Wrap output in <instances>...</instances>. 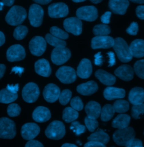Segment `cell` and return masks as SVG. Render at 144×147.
<instances>
[{"label": "cell", "mask_w": 144, "mask_h": 147, "mask_svg": "<svg viewBox=\"0 0 144 147\" xmlns=\"http://www.w3.org/2000/svg\"><path fill=\"white\" fill-rule=\"evenodd\" d=\"M92 72V66L89 59L83 58L79 63L77 70V75L82 79L89 78Z\"/></svg>", "instance_id": "d6986e66"}, {"label": "cell", "mask_w": 144, "mask_h": 147, "mask_svg": "<svg viewBox=\"0 0 144 147\" xmlns=\"http://www.w3.org/2000/svg\"><path fill=\"white\" fill-rule=\"evenodd\" d=\"M39 94L40 91L38 86L33 82L27 83L22 90L23 98L28 103L36 102Z\"/></svg>", "instance_id": "8992f818"}, {"label": "cell", "mask_w": 144, "mask_h": 147, "mask_svg": "<svg viewBox=\"0 0 144 147\" xmlns=\"http://www.w3.org/2000/svg\"><path fill=\"white\" fill-rule=\"evenodd\" d=\"M109 58V66L111 67L113 66L114 65H115V55L113 52H109L108 53Z\"/></svg>", "instance_id": "db71d44e"}, {"label": "cell", "mask_w": 144, "mask_h": 147, "mask_svg": "<svg viewBox=\"0 0 144 147\" xmlns=\"http://www.w3.org/2000/svg\"><path fill=\"white\" fill-rule=\"evenodd\" d=\"M84 147H107L105 146V144L99 143V142H92V141H89L87 143H86L84 146Z\"/></svg>", "instance_id": "f5cc1de1"}, {"label": "cell", "mask_w": 144, "mask_h": 147, "mask_svg": "<svg viewBox=\"0 0 144 147\" xmlns=\"http://www.w3.org/2000/svg\"><path fill=\"white\" fill-rule=\"evenodd\" d=\"M64 27L66 31L78 36L82 31V22L81 19L76 17H71L64 21Z\"/></svg>", "instance_id": "4fadbf2b"}, {"label": "cell", "mask_w": 144, "mask_h": 147, "mask_svg": "<svg viewBox=\"0 0 144 147\" xmlns=\"http://www.w3.org/2000/svg\"><path fill=\"white\" fill-rule=\"evenodd\" d=\"M110 32V27L105 24L96 25L93 28V32L96 36H108Z\"/></svg>", "instance_id": "836d02e7"}, {"label": "cell", "mask_w": 144, "mask_h": 147, "mask_svg": "<svg viewBox=\"0 0 144 147\" xmlns=\"http://www.w3.org/2000/svg\"><path fill=\"white\" fill-rule=\"evenodd\" d=\"M48 13L52 18H63L68 16L69 9L68 6L64 3H54L49 6Z\"/></svg>", "instance_id": "8fae6325"}, {"label": "cell", "mask_w": 144, "mask_h": 147, "mask_svg": "<svg viewBox=\"0 0 144 147\" xmlns=\"http://www.w3.org/2000/svg\"><path fill=\"white\" fill-rule=\"evenodd\" d=\"M134 3H144V0H129Z\"/></svg>", "instance_id": "be15d7a7"}, {"label": "cell", "mask_w": 144, "mask_h": 147, "mask_svg": "<svg viewBox=\"0 0 144 147\" xmlns=\"http://www.w3.org/2000/svg\"><path fill=\"white\" fill-rule=\"evenodd\" d=\"M118 58L122 62H128L132 59L129 46L127 44L126 41L121 38L117 37L114 40V44L113 45Z\"/></svg>", "instance_id": "7a4b0ae2"}, {"label": "cell", "mask_w": 144, "mask_h": 147, "mask_svg": "<svg viewBox=\"0 0 144 147\" xmlns=\"http://www.w3.org/2000/svg\"><path fill=\"white\" fill-rule=\"evenodd\" d=\"M114 39L109 36H95L91 40V48L93 49H109L113 47Z\"/></svg>", "instance_id": "9a60e30c"}, {"label": "cell", "mask_w": 144, "mask_h": 147, "mask_svg": "<svg viewBox=\"0 0 144 147\" xmlns=\"http://www.w3.org/2000/svg\"><path fill=\"white\" fill-rule=\"evenodd\" d=\"M72 95V92L69 90H63L60 93L59 97L60 103L63 105H66L69 102Z\"/></svg>", "instance_id": "ab89813d"}, {"label": "cell", "mask_w": 144, "mask_h": 147, "mask_svg": "<svg viewBox=\"0 0 144 147\" xmlns=\"http://www.w3.org/2000/svg\"><path fill=\"white\" fill-rule=\"evenodd\" d=\"M6 57L10 62H16L23 60L25 57V49L21 45H13L7 49Z\"/></svg>", "instance_id": "5bb4252c"}, {"label": "cell", "mask_w": 144, "mask_h": 147, "mask_svg": "<svg viewBox=\"0 0 144 147\" xmlns=\"http://www.w3.org/2000/svg\"><path fill=\"white\" fill-rule=\"evenodd\" d=\"M126 96V91L124 89L112 87H108L104 91V96L108 100H113L124 98Z\"/></svg>", "instance_id": "d4e9b609"}, {"label": "cell", "mask_w": 144, "mask_h": 147, "mask_svg": "<svg viewBox=\"0 0 144 147\" xmlns=\"http://www.w3.org/2000/svg\"><path fill=\"white\" fill-rule=\"evenodd\" d=\"M135 131L131 127L118 129L113 134V139L119 146H126L135 138Z\"/></svg>", "instance_id": "3957f363"}, {"label": "cell", "mask_w": 144, "mask_h": 147, "mask_svg": "<svg viewBox=\"0 0 144 147\" xmlns=\"http://www.w3.org/2000/svg\"><path fill=\"white\" fill-rule=\"evenodd\" d=\"M111 16V13L110 11H107L101 17V20L103 24H107L110 23V18Z\"/></svg>", "instance_id": "816d5d0a"}, {"label": "cell", "mask_w": 144, "mask_h": 147, "mask_svg": "<svg viewBox=\"0 0 144 147\" xmlns=\"http://www.w3.org/2000/svg\"><path fill=\"white\" fill-rule=\"evenodd\" d=\"M61 147H78L77 146L73 144H70V143H65Z\"/></svg>", "instance_id": "6125c7cd"}, {"label": "cell", "mask_w": 144, "mask_h": 147, "mask_svg": "<svg viewBox=\"0 0 144 147\" xmlns=\"http://www.w3.org/2000/svg\"><path fill=\"white\" fill-rule=\"evenodd\" d=\"M98 86L94 81H89L77 86V91L83 96H90L97 92Z\"/></svg>", "instance_id": "603a6c76"}, {"label": "cell", "mask_w": 144, "mask_h": 147, "mask_svg": "<svg viewBox=\"0 0 144 147\" xmlns=\"http://www.w3.org/2000/svg\"><path fill=\"white\" fill-rule=\"evenodd\" d=\"M35 71L43 77H49L51 74V68L49 62L44 58L38 60L35 65Z\"/></svg>", "instance_id": "44dd1931"}, {"label": "cell", "mask_w": 144, "mask_h": 147, "mask_svg": "<svg viewBox=\"0 0 144 147\" xmlns=\"http://www.w3.org/2000/svg\"><path fill=\"white\" fill-rule=\"evenodd\" d=\"M90 1H91L92 3H93L97 4V3H100L103 0H90Z\"/></svg>", "instance_id": "e7e4bbea"}, {"label": "cell", "mask_w": 144, "mask_h": 147, "mask_svg": "<svg viewBox=\"0 0 144 147\" xmlns=\"http://www.w3.org/2000/svg\"><path fill=\"white\" fill-rule=\"evenodd\" d=\"M73 2H83V1H85L86 0H72Z\"/></svg>", "instance_id": "03108f58"}, {"label": "cell", "mask_w": 144, "mask_h": 147, "mask_svg": "<svg viewBox=\"0 0 144 147\" xmlns=\"http://www.w3.org/2000/svg\"><path fill=\"white\" fill-rule=\"evenodd\" d=\"M115 113V110L113 106L110 104H107L101 109L100 116L101 119L103 122H108L110 120Z\"/></svg>", "instance_id": "d6a6232c"}, {"label": "cell", "mask_w": 144, "mask_h": 147, "mask_svg": "<svg viewBox=\"0 0 144 147\" xmlns=\"http://www.w3.org/2000/svg\"><path fill=\"white\" fill-rule=\"evenodd\" d=\"M115 75L122 80L128 82L131 81L134 75L133 68L128 65H123L118 67L114 71Z\"/></svg>", "instance_id": "7402d4cb"}, {"label": "cell", "mask_w": 144, "mask_h": 147, "mask_svg": "<svg viewBox=\"0 0 144 147\" xmlns=\"http://www.w3.org/2000/svg\"><path fill=\"white\" fill-rule=\"evenodd\" d=\"M70 128L73 131L74 133H75V134L77 136H79L82 134L85 133L86 130V128L85 126L81 125L78 121H75L72 122Z\"/></svg>", "instance_id": "7bdbcfd3"}, {"label": "cell", "mask_w": 144, "mask_h": 147, "mask_svg": "<svg viewBox=\"0 0 144 147\" xmlns=\"http://www.w3.org/2000/svg\"><path fill=\"white\" fill-rule=\"evenodd\" d=\"M24 69L20 67H14L12 69V72H14L15 73L18 74L20 76L23 73Z\"/></svg>", "instance_id": "9f6ffc18"}, {"label": "cell", "mask_w": 144, "mask_h": 147, "mask_svg": "<svg viewBox=\"0 0 144 147\" xmlns=\"http://www.w3.org/2000/svg\"><path fill=\"white\" fill-rule=\"evenodd\" d=\"M133 70L139 78L144 79V59L136 62L134 65Z\"/></svg>", "instance_id": "f35d334b"}, {"label": "cell", "mask_w": 144, "mask_h": 147, "mask_svg": "<svg viewBox=\"0 0 144 147\" xmlns=\"http://www.w3.org/2000/svg\"><path fill=\"white\" fill-rule=\"evenodd\" d=\"M129 5L128 0H109V7L115 14L124 15Z\"/></svg>", "instance_id": "ac0fdd59"}, {"label": "cell", "mask_w": 144, "mask_h": 147, "mask_svg": "<svg viewBox=\"0 0 144 147\" xmlns=\"http://www.w3.org/2000/svg\"><path fill=\"white\" fill-rule=\"evenodd\" d=\"M143 114H144V104L133 105L131 111V114L133 118L137 119L140 118V115Z\"/></svg>", "instance_id": "60d3db41"}, {"label": "cell", "mask_w": 144, "mask_h": 147, "mask_svg": "<svg viewBox=\"0 0 144 147\" xmlns=\"http://www.w3.org/2000/svg\"><path fill=\"white\" fill-rule=\"evenodd\" d=\"M136 13L138 18L144 20V5L137 6L136 10Z\"/></svg>", "instance_id": "f907efd6"}, {"label": "cell", "mask_w": 144, "mask_h": 147, "mask_svg": "<svg viewBox=\"0 0 144 147\" xmlns=\"http://www.w3.org/2000/svg\"><path fill=\"white\" fill-rule=\"evenodd\" d=\"M46 41L41 36L34 37L29 44L30 52L33 55L36 56L42 55L46 51Z\"/></svg>", "instance_id": "7c38bea8"}, {"label": "cell", "mask_w": 144, "mask_h": 147, "mask_svg": "<svg viewBox=\"0 0 144 147\" xmlns=\"http://www.w3.org/2000/svg\"><path fill=\"white\" fill-rule=\"evenodd\" d=\"M103 62L104 60L103 55H101V53L99 52L95 55V64L97 66H100L103 65Z\"/></svg>", "instance_id": "c3c4849f"}, {"label": "cell", "mask_w": 144, "mask_h": 147, "mask_svg": "<svg viewBox=\"0 0 144 147\" xmlns=\"http://www.w3.org/2000/svg\"><path fill=\"white\" fill-rule=\"evenodd\" d=\"M65 127L64 123L59 121L52 122L45 130L46 136L53 140H60L65 135Z\"/></svg>", "instance_id": "5b68a950"}, {"label": "cell", "mask_w": 144, "mask_h": 147, "mask_svg": "<svg viewBox=\"0 0 144 147\" xmlns=\"http://www.w3.org/2000/svg\"><path fill=\"white\" fill-rule=\"evenodd\" d=\"M72 108L77 111H81L83 108V103L81 98L78 96L74 97L71 101Z\"/></svg>", "instance_id": "f6af8a7d"}, {"label": "cell", "mask_w": 144, "mask_h": 147, "mask_svg": "<svg viewBox=\"0 0 144 147\" xmlns=\"http://www.w3.org/2000/svg\"><path fill=\"white\" fill-rule=\"evenodd\" d=\"M25 147H44L43 144L37 141V140H29L28 142L27 143L25 144Z\"/></svg>", "instance_id": "681fc988"}, {"label": "cell", "mask_w": 144, "mask_h": 147, "mask_svg": "<svg viewBox=\"0 0 144 147\" xmlns=\"http://www.w3.org/2000/svg\"><path fill=\"white\" fill-rule=\"evenodd\" d=\"M6 70V66L3 64H0V79L3 76Z\"/></svg>", "instance_id": "6f0895ef"}, {"label": "cell", "mask_w": 144, "mask_h": 147, "mask_svg": "<svg viewBox=\"0 0 144 147\" xmlns=\"http://www.w3.org/2000/svg\"><path fill=\"white\" fill-rule=\"evenodd\" d=\"M46 41L51 46L56 47H65L67 45V42L63 40H61L60 38H58L54 36L51 34H46Z\"/></svg>", "instance_id": "e575fe53"}, {"label": "cell", "mask_w": 144, "mask_h": 147, "mask_svg": "<svg viewBox=\"0 0 144 147\" xmlns=\"http://www.w3.org/2000/svg\"><path fill=\"white\" fill-rule=\"evenodd\" d=\"M60 93V88L56 85L50 83L45 87L43 96L47 102L53 103L59 99Z\"/></svg>", "instance_id": "e0dca14e"}, {"label": "cell", "mask_w": 144, "mask_h": 147, "mask_svg": "<svg viewBox=\"0 0 144 147\" xmlns=\"http://www.w3.org/2000/svg\"><path fill=\"white\" fill-rule=\"evenodd\" d=\"M129 101L132 105L143 104L144 102V90L141 87L132 88L128 94Z\"/></svg>", "instance_id": "cb8c5ba5"}, {"label": "cell", "mask_w": 144, "mask_h": 147, "mask_svg": "<svg viewBox=\"0 0 144 147\" xmlns=\"http://www.w3.org/2000/svg\"><path fill=\"white\" fill-rule=\"evenodd\" d=\"M132 57L142 58L144 57V40L136 39L132 41L129 46Z\"/></svg>", "instance_id": "484cf974"}, {"label": "cell", "mask_w": 144, "mask_h": 147, "mask_svg": "<svg viewBox=\"0 0 144 147\" xmlns=\"http://www.w3.org/2000/svg\"><path fill=\"white\" fill-rule=\"evenodd\" d=\"M56 76L64 84H71L77 79V74L74 69L66 66L60 67L56 73Z\"/></svg>", "instance_id": "9c48e42d"}, {"label": "cell", "mask_w": 144, "mask_h": 147, "mask_svg": "<svg viewBox=\"0 0 144 147\" xmlns=\"http://www.w3.org/2000/svg\"><path fill=\"white\" fill-rule=\"evenodd\" d=\"M85 123L86 127L89 130V131L92 132L99 126V122L96 119L86 117L85 119Z\"/></svg>", "instance_id": "ee69618b"}, {"label": "cell", "mask_w": 144, "mask_h": 147, "mask_svg": "<svg viewBox=\"0 0 144 147\" xmlns=\"http://www.w3.org/2000/svg\"><path fill=\"white\" fill-rule=\"evenodd\" d=\"M44 11L38 4H32L29 9L28 18L31 24L35 27H39L42 23Z\"/></svg>", "instance_id": "ba28073f"}, {"label": "cell", "mask_w": 144, "mask_h": 147, "mask_svg": "<svg viewBox=\"0 0 144 147\" xmlns=\"http://www.w3.org/2000/svg\"><path fill=\"white\" fill-rule=\"evenodd\" d=\"M32 118L37 122L43 123L51 118V112L46 107H38L33 112Z\"/></svg>", "instance_id": "ffe728a7"}, {"label": "cell", "mask_w": 144, "mask_h": 147, "mask_svg": "<svg viewBox=\"0 0 144 147\" xmlns=\"http://www.w3.org/2000/svg\"><path fill=\"white\" fill-rule=\"evenodd\" d=\"M79 116L78 111L74 110L72 107H67L63 112V119L67 123H70L76 120Z\"/></svg>", "instance_id": "1f68e13d"}, {"label": "cell", "mask_w": 144, "mask_h": 147, "mask_svg": "<svg viewBox=\"0 0 144 147\" xmlns=\"http://www.w3.org/2000/svg\"><path fill=\"white\" fill-rule=\"evenodd\" d=\"M27 15V11L24 8L16 5L9 10L6 16L5 20L11 26H18L24 21Z\"/></svg>", "instance_id": "6da1fadb"}, {"label": "cell", "mask_w": 144, "mask_h": 147, "mask_svg": "<svg viewBox=\"0 0 144 147\" xmlns=\"http://www.w3.org/2000/svg\"><path fill=\"white\" fill-rule=\"evenodd\" d=\"M89 141L103 143L104 144H107L110 138L107 133H105L103 129H99L97 131L93 132L87 138Z\"/></svg>", "instance_id": "f546056e"}, {"label": "cell", "mask_w": 144, "mask_h": 147, "mask_svg": "<svg viewBox=\"0 0 144 147\" xmlns=\"http://www.w3.org/2000/svg\"><path fill=\"white\" fill-rule=\"evenodd\" d=\"M50 33L52 35L61 40H66L69 37V35L65 31L61 30L56 26H53L50 28Z\"/></svg>", "instance_id": "74e56055"}, {"label": "cell", "mask_w": 144, "mask_h": 147, "mask_svg": "<svg viewBox=\"0 0 144 147\" xmlns=\"http://www.w3.org/2000/svg\"><path fill=\"white\" fill-rule=\"evenodd\" d=\"M28 32V28L25 26H18L14 31L13 36L18 40H21L27 36Z\"/></svg>", "instance_id": "8d00e7d4"}, {"label": "cell", "mask_w": 144, "mask_h": 147, "mask_svg": "<svg viewBox=\"0 0 144 147\" xmlns=\"http://www.w3.org/2000/svg\"><path fill=\"white\" fill-rule=\"evenodd\" d=\"M15 122L6 117L0 118V138L12 139L16 135Z\"/></svg>", "instance_id": "277c9868"}, {"label": "cell", "mask_w": 144, "mask_h": 147, "mask_svg": "<svg viewBox=\"0 0 144 147\" xmlns=\"http://www.w3.org/2000/svg\"><path fill=\"white\" fill-rule=\"evenodd\" d=\"M7 114L11 117H15L20 115L21 108L17 104H11L9 105L7 109Z\"/></svg>", "instance_id": "b9f144b4"}, {"label": "cell", "mask_w": 144, "mask_h": 147, "mask_svg": "<svg viewBox=\"0 0 144 147\" xmlns=\"http://www.w3.org/2000/svg\"><path fill=\"white\" fill-rule=\"evenodd\" d=\"M85 110L87 117L96 119L100 115L101 108L98 102L91 101L87 104Z\"/></svg>", "instance_id": "83f0119b"}, {"label": "cell", "mask_w": 144, "mask_h": 147, "mask_svg": "<svg viewBox=\"0 0 144 147\" xmlns=\"http://www.w3.org/2000/svg\"><path fill=\"white\" fill-rule=\"evenodd\" d=\"M125 147H144L141 140L138 139H134L129 143Z\"/></svg>", "instance_id": "7dc6e473"}, {"label": "cell", "mask_w": 144, "mask_h": 147, "mask_svg": "<svg viewBox=\"0 0 144 147\" xmlns=\"http://www.w3.org/2000/svg\"><path fill=\"white\" fill-rule=\"evenodd\" d=\"M95 75L103 84L106 86H111L116 82V78L115 76L103 70L99 69L97 70Z\"/></svg>", "instance_id": "4316f807"}, {"label": "cell", "mask_w": 144, "mask_h": 147, "mask_svg": "<svg viewBox=\"0 0 144 147\" xmlns=\"http://www.w3.org/2000/svg\"><path fill=\"white\" fill-rule=\"evenodd\" d=\"M37 3L42 4V5H46L49 3L52 0H33Z\"/></svg>", "instance_id": "91938a15"}, {"label": "cell", "mask_w": 144, "mask_h": 147, "mask_svg": "<svg viewBox=\"0 0 144 147\" xmlns=\"http://www.w3.org/2000/svg\"><path fill=\"white\" fill-rule=\"evenodd\" d=\"M18 93H14L9 91L6 88L0 91V102L9 104L15 101L18 98Z\"/></svg>", "instance_id": "4dcf8cb0"}, {"label": "cell", "mask_w": 144, "mask_h": 147, "mask_svg": "<svg viewBox=\"0 0 144 147\" xmlns=\"http://www.w3.org/2000/svg\"><path fill=\"white\" fill-rule=\"evenodd\" d=\"M71 57L70 50L66 47H56L51 53V58L55 65H61L67 62Z\"/></svg>", "instance_id": "52a82bcc"}, {"label": "cell", "mask_w": 144, "mask_h": 147, "mask_svg": "<svg viewBox=\"0 0 144 147\" xmlns=\"http://www.w3.org/2000/svg\"><path fill=\"white\" fill-rule=\"evenodd\" d=\"M139 31V25L135 22H133L131 23L129 27L126 30V32L131 35H136Z\"/></svg>", "instance_id": "bcb514c9"}, {"label": "cell", "mask_w": 144, "mask_h": 147, "mask_svg": "<svg viewBox=\"0 0 144 147\" xmlns=\"http://www.w3.org/2000/svg\"><path fill=\"white\" fill-rule=\"evenodd\" d=\"M40 128L35 123L24 124L21 129V135L23 138L27 140H31L39 134Z\"/></svg>", "instance_id": "2e32d148"}, {"label": "cell", "mask_w": 144, "mask_h": 147, "mask_svg": "<svg viewBox=\"0 0 144 147\" xmlns=\"http://www.w3.org/2000/svg\"><path fill=\"white\" fill-rule=\"evenodd\" d=\"M131 121L129 115L125 114H121L117 115L113 121L111 126L113 128L122 129L128 127Z\"/></svg>", "instance_id": "f1b7e54d"}, {"label": "cell", "mask_w": 144, "mask_h": 147, "mask_svg": "<svg viewBox=\"0 0 144 147\" xmlns=\"http://www.w3.org/2000/svg\"><path fill=\"white\" fill-rule=\"evenodd\" d=\"M113 107L115 112L122 114L128 110L129 108V105L128 102L126 100H118L114 103Z\"/></svg>", "instance_id": "d590c367"}, {"label": "cell", "mask_w": 144, "mask_h": 147, "mask_svg": "<svg viewBox=\"0 0 144 147\" xmlns=\"http://www.w3.org/2000/svg\"><path fill=\"white\" fill-rule=\"evenodd\" d=\"M6 88L11 92L14 93H17L19 91V84H17L15 86L14 85H9L8 84Z\"/></svg>", "instance_id": "11a10c76"}, {"label": "cell", "mask_w": 144, "mask_h": 147, "mask_svg": "<svg viewBox=\"0 0 144 147\" xmlns=\"http://www.w3.org/2000/svg\"><path fill=\"white\" fill-rule=\"evenodd\" d=\"M15 0H2V2L4 4V5L7 6H11L13 5Z\"/></svg>", "instance_id": "680465c9"}, {"label": "cell", "mask_w": 144, "mask_h": 147, "mask_svg": "<svg viewBox=\"0 0 144 147\" xmlns=\"http://www.w3.org/2000/svg\"><path fill=\"white\" fill-rule=\"evenodd\" d=\"M76 16L81 20L93 22L98 17V11L93 6H83L77 9Z\"/></svg>", "instance_id": "30bf717a"}, {"label": "cell", "mask_w": 144, "mask_h": 147, "mask_svg": "<svg viewBox=\"0 0 144 147\" xmlns=\"http://www.w3.org/2000/svg\"><path fill=\"white\" fill-rule=\"evenodd\" d=\"M5 42V36L3 33L0 31V47H1Z\"/></svg>", "instance_id": "94428289"}]
</instances>
